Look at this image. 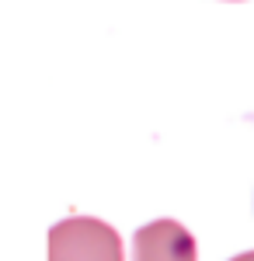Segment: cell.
<instances>
[{
    "instance_id": "obj_1",
    "label": "cell",
    "mask_w": 254,
    "mask_h": 261,
    "mask_svg": "<svg viewBox=\"0 0 254 261\" xmlns=\"http://www.w3.org/2000/svg\"><path fill=\"white\" fill-rule=\"evenodd\" d=\"M49 261H125L115 226L94 216H70L49 230Z\"/></svg>"
},
{
    "instance_id": "obj_3",
    "label": "cell",
    "mask_w": 254,
    "mask_h": 261,
    "mask_svg": "<svg viewBox=\"0 0 254 261\" xmlns=\"http://www.w3.org/2000/svg\"><path fill=\"white\" fill-rule=\"evenodd\" d=\"M230 261H254V251H247V254H237V258H230Z\"/></svg>"
},
{
    "instance_id": "obj_2",
    "label": "cell",
    "mask_w": 254,
    "mask_h": 261,
    "mask_svg": "<svg viewBox=\"0 0 254 261\" xmlns=\"http://www.w3.org/2000/svg\"><path fill=\"white\" fill-rule=\"evenodd\" d=\"M133 261H198V247L177 220H154L136 230Z\"/></svg>"
}]
</instances>
